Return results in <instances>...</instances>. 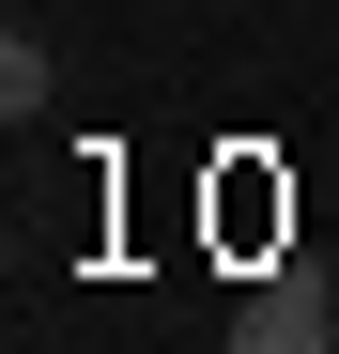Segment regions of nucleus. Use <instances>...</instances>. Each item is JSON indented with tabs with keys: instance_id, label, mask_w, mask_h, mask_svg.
<instances>
[{
	"instance_id": "1",
	"label": "nucleus",
	"mask_w": 339,
	"mask_h": 354,
	"mask_svg": "<svg viewBox=\"0 0 339 354\" xmlns=\"http://www.w3.org/2000/svg\"><path fill=\"white\" fill-rule=\"evenodd\" d=\"M232 354H324V292L309 277H262L247 308H232Z\"/></svg>"
}]
</instances>
